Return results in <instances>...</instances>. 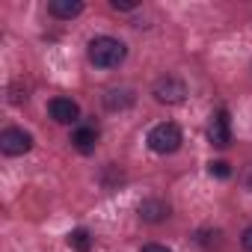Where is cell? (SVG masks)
<instances>
[{
	"instance_id": "cell-15",
	"label": "cell",
	"mask_w": 252,
	"mask_h": 252,
	"mask_svg": "<svg viewBox=\"0 0 252 252\" xmlns=\"http://www.w3.org/2000/svg\"><path fill=\"white\" fill-rule=\"evenodd\" d=\"M240 184H243V190H249V193H252V163H246V166H243V172H240Z\"/></svg>"
},
{
	"instance_id": "cell-2",
	"label": "cell",
	"mask_w": 252,
	"mask_h": 252,
	"mask_svg": "<svg viewBox=\"0 0 252 252\" xmlns=\"http://www.w3.org/2000/svg\"><path fill=\"white\" fill-rule=\"evenodd\" d=\"M146 143H149V149L155 155H175L181 149V143H184V134H181V128L175 122H160L149 131Z\"/></svg>"
},
{
	"instance_id": "cell-7",
	"label": "cell",
	"mask_w": 252,
	"mask_h": 252,
	"mask_svg": "<svg viewBox=\"0 0 252 252\" xmlns=\"http://www.w3.org/2000/svg\"><path fill=\"white\" fill-rule=\"evenodd\" d=\"M137 214H140V220H143V222L158 225V222H166V220H169L172 208H169V202H163V199H155V196H152V199H143V202H140Z\"/></svg>"
},
{
	"instance_id": "cell-4",
	"label": "cell",
	"mask_w": 252,
	"mask_h": 252,
	"mask_svg": "<svg viewBox=\"0 0 252 252\" xmlns=\"http://www.w3.org/2000/svg\"><path fill=\"white\" fill-rule=\"evenodd\" d=\"M33 149V137L24 131V128H6L0 134V152L6 158H21Z\"/></svg>"
},
{
	"instance_id": "cell-8",
	"label": "cell",
	"mask_w": 252,
	"mask_h": 252,
	"mask_svg": "<svg viewBox=\"0 0 252 252\" xmlns=\"http://www.w3.org/2000/svg\"><path fill=\"white\" fill-rule=\"evenodd\" d=\"M71 146L80 155H92L95 146H98V128L95 125H77V128L71 131Z\"/></svg>"
},
{
	"instance_id": "cell-13",
	"label": "cell",
	"mask_w": 252,
	"mask_h": 252,
	"mask_svg": "<svg viewBox=\"0 0 252 252\" xmlns=\"http://www.w3.org/2000/svg\"><path fill=\"white\" fill-rule=\"evenodd\" d=\"M208 172H211L214 178H228V175H231V166H228L225 160H211V163H208Z\"/></svg>"
},
{
	"instance_id": "cell-11",
	"label": "cell",
	"mask_w": 252,
	"mask_h": 252,
	"mask_svg": "<svg viewBox=\"0 0 252 252\" xmlns=\"http://www.w3.org/2000/svg\"><path fill=\"white\" fill-rule=\"evenodd\" d=\"M220 237H222V234H220L217 228H199V231H196V243H199L205 252L217 249V246H220Z\"/></svg>"
},
{
	"instance_id": "cell-6",
	"label": "cell",
	"mask_w": 252,
	"mask_h": 252,
	"mask_svg": "<svg viewBox=\"0 0 252 252\" xmlns=\"http://www.w3.org/2000/svg\"><path fill=\"white\" fill-rule=\"evenodd\" d=\"M48 113H51V119H54L57 125H74V122L80 119V107H77V101H74V98H65V95L51 98Z\"/></svg>"
},
{
	"instance_id": "cell-3",
	"label": "cell",
	"mask_w": 252,
	"mask_h": 252,
	"mask_svg": "<svg viewBox=\"0 0 252 252\" xmlns=\"http://www.w3.org/2000/svg\"><path fill=\"white\" fill-rule=\"evenodd\" d=\"M152 95H155V101H158V104L175 107V104H181V101L187 98V83H184L181 77H175V74H163V77H158V80H155Z\"/></svg>"
},
{
	"instance_id": "cell-16",
	"label": "cell",
	"mask_w": 252,
	"mask_h": 252,
	"mask_svg": "<svg viewBox=\"0 0 252 252\" xmlns=\"http://www.w3.org/2000/svg\"><path fill=\"white\" fill-rule=\"evenodd\" d=\"M240 243H243V249H246V252H252V225H246V228H243Z\"/></svg>"
},
{
	"instance_id": "cell-9",
	"label": "cell",
	"mask_w": 252,
	"mask_h": 252,
	"mask_svg": "<svg viewBox=\"0 0 252 252\" xmlns=\"http://www.w3.org/2000/svg\"><path fill=\"white\" fill-rule=\"evenodd\" d=\"M134 101H137V95H134V89L131 86H113V89H107L104 92V107L107 110H128V107H134Z\"/></svg>"
},
{
	"instance_id": "cell-12",
	"label": "cell",
	"mask_w": 252,
	"mask_h": 252,
	"mask_svg": "<svg viewBox=\"0 0 252 252\" xmlns=\"http://www.w3.org/2000/svg\"><path fill=\"white\" fill-rule=\"evenodd\" d=\"M68 243H71V249H77V252H89V249H92V234H89L86 228H74V231L68 234Z\"/></svg>"
},
{
	"instance_id": "cell-10",
	"label": "cell",
	"mask_w": 252,
	"mask_h": 252,
	"mask_svg": "<svg viewBox=\"0 0 252 252\" xmlns=\"http://www.w3.org/2000/svg\"><path fill=\"white\" fill-rule=\"evenodd\" d=\"M48 12L60 21H71L83 12V0H51L48 3Z\"/></svg>"
},
{
	"instance_id": "cell-1",
	"label": "cell",
	"mask_w": 252,
	"mask_h": 252,
	"mask_svg": "<svg viewBox=\"0 0 252 252\" xmlns=\"http://www.w3.org/2000/svg\"><path fill=\"white\" fill-rule=\"evenodd\" d=\"M86 57L95 68H119L128 57V48L116 36H95L86 48Z\"/></svg>"
},
{
	"instance_id": "cell-17",
	"label": "cell",
	"mask_w": 252,
	"mask_h": 252,
	"mask_svg": "<svg viewBox=\"0 0 252 252\" xmlns=\"http://www.w3.org/2000/svg\"><path fill=\"white\" fill-rule=\"evenodd\" d=\"M140 252H172L169 246H163V243H146Z\"/></svg>"
},
{
	"instance_id": "cell-5",
	"label": "cell",
	"mask_w": 252,
	"mask_h": 252,
	"mask_svg": "<svg viewBox=\"0 0 252 252\" xmlns=\"http://www.w3.org/2000/svg\"><path fill=\"white\" fill-rule=\"evenodd\" d=\"M208 140H211V146H217V149H228V146H231V119H228V110H225V107H220V110L211 116Z\"/></svg>"
},
{
	"instance_id": "cell-14",
	"label": "cell",
	"mask_w": 252,
	"mask_h": 252,
	"mask_svg": "<svg viewBox=\"0 0 252 252\" xmlns=\"http://www.w3.org/2000/svg\"><path fill=\"white\" fill-rule=\"evenodd\" d=\"M110 6H113L116 12H134V9H137L134 0H110Z\"/></svg>"
}]
</instances>
